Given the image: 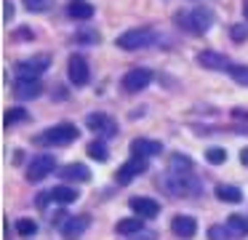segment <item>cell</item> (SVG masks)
I'll use <instances>...</instances> for the list:
<instances>
[{
  "label": "cell",
  "mask_w": 248,
  "mask_h": 240,
  "mask_svg": "<svg viewBox=\"0 0 248 240\" xmlns=\"http://www.w3.org/2000/svg\"><path fill=\"white\" fill-rule=\"evenodd\" d=\"M157 40V32L152 27H136V30H128L115 40V46L123 48V51H136V48H147Z\"/></svg>",
  "instance_id": "6da1fadb"
},
{
  "label": "cell",
  "mask_w": 248,
  "mask_h": 240,
  "mask_svg": "<svg viewBox=\"0 0 248 240\" xmlns=\"http://www.w3.org/2000/svg\"><path fill=\"white\" fill-rule=\"evenodd\" d=\"M48 64H51V56L48 53H40V56L19 62L16 67H14V75H16V80H38L40 75L48 69Z\"/></svg>",
  "instance_id": "7a4b0ae2"
},
{
  "label": "cell",
  "mask_w": 248,
  "mask_h": 240,
  "mask_svg": "<svg viewBox=\"0 0 248 240\" xmlns=\"http://www.w3.org/2000/svg\"><path fill=\"white\" fill-rule=\"evenodd\" d=\"M78 136H80V131H78L72 123H59V126L46 128L38 136V142L40 144H72Z\"/></svg>",
  "instance_id": "3957f363"
},
{
  "label": "cell",
  "mask_w": 248,
  "mask_h": 240,
  "mask_svg": "<svg viewBox=\"0 0 248 240\" xmlns=\"http://www.w3.org/2000/svg\"><path fill=\"white\" fill-rule=\"evenodd\" d=\"M179 21H182V24L187 27L189 32H195V35H203V32L211 30V21H214V16H211V11L195 8L192 14H182V16H179Z\"/></svg>",
  "instance_id": "277c9868"
},
{
  "label": "cell",
  "mask_w": 248,
  "mask_h": 240,
  "mask_svg": "<svg viewBox=\"0 0 248 240\" xmlns=\"http://www.w3.org/2000/svg\"><path fill=\"white\" fill-rule=\"evenodd\" d=\"M54 168H56L54 155H48V152L38 155V158H32V163H30V168H27V181H43Z\"/></svg>",
  "instance_id": "5b68a950"
},
{
  "label": "cell",
  "mask_w": 248,
  "mask_h": 240,
  "mask_svg": "<svg viewBox=\"0 0 248 240\" xmlns=\"http://www.w3.org/2000/svg\"><path fill=\"white\" fill-rule=\"evenodd\" d=\"M67 78H70L72 85H86L91 80V72H88V62L80 56V53H72L70 62H67Z\"/></svg>",
  "instance_id": "8992f818"
},
{
  "label": "cell",
  "mask_w": 248,
  "mask_h": 240,
  "mask_svg": "<svg viewBox=\"0 0 248 240\" xmlns=\"http://www.w3.org/2000/svg\"><path fill=\"white\" fill-rule=\"evenodd\" d=\"M150 83H152V72L147 67H136V69H131V72L123 75V88L128 91V94L144 91Z\"/></svg>",
  "instance_id": "52a82bcc"
},
{
  "label": "cell",
  "mask_w": 248,
  "mask_h": 240,
  "mask_svg": "<svg viewBox=\"0 0 248 240\" xmlns=\"http://www.w3.org/2000/svg\"><path fill=\"white\" fill-rule=\"evenodd\" d=\"M144 171H147V158H131L128 163H123L118 168V184H128Z\"/></svg>",
  "instance_id": "ba28073f"
},
{
  "label": "cell",
  "mask_w": 248,
  "mask_h": 240,
  "mask_svg": "<svg viewBox=\"0 0 248 240\" xmlns=\"http://www.w3.org/2000/svg\"><path fill=\"white\" fill-rule=\"evenodd\" d=\"M128 206L139 219H155L157 213H160V203L152 200V197H131Z\"/></svg>",
  "instance_id": "9c48e42d"
},
{
  "label": "cell",
  "mask_w": 248,
  "mask_h": 240,
  "mask_svg": "<svg viewBox=\"0 0 248 240\" xmlns=\"http://www.w3.org/2000/svg\"><path fill=\"white\" fill-rule=\"evenodd\" d=\"M88 224H91L88 216H70L64 224H62V238L64 240H80L83 232L88 229Z\"/></svg>",
  "instance_id": "30bf717a"
},
{
  "label": "cell",
  "mask_w": 248,
  "mask_h": 240,
  "mask_svg": "<svg viewBox=\"0 0 248 240\" xmlns=\"http://www.w3.org/2000/svg\"><path fill=\"white\" fill-rule=\"evenodd\" d=\"M198 64L205 69H214V72H221V69H232V62L224 56V53L216 51H200L198 53Z\"/></svg>",
  "instance_id": "8fae6325"
},
{
  "label": "cell",
  "mask_w": 248,
  "mask_h": 240,
  "mask_svg": "<svg viewBox=\"0 0 248 240\" xmlns=\"http://www.w3.org/2000/svg\"><path fill=\"white\" fill-rule=\"evenodd\" d=\"M86 126L91 128V131L104 133V136H115V133H118V126H115V120H112V117H107L104 112H91V115L86 117Z\"/></svg>",
  "instance_id": "7c38bea8"
},
{
  "label": "cell",
  "mask_w": 248,
  "mask_h": 240,
  "mask_svg": "<svg viewBox=\"0 0 248 240\" xmlns=\"http://www.w3.org/2000/svg\"><path fill=\"white\" fill-rule=\"evenodd\" d=\"M171 232L176 235V238H182V240H189V238H195V232H198V222H195L192 216H173Z\"/></svg>",
  "instance_id": "4fadbf2b"
},
{
  "label": "cell",
  "mask_w": 248,
  "mask_h": 240,
  "mask_svg": "<svg viewBox=\"0 0 248 240\" xmlns=\"http://www.w3.org/2000/svg\"><path fill=\"white\" fill-rule=\"evenodd\" d=\"M160 152H163L160 142H152V139H134L131 142V155L134 158H152V155H160Z\"/></svg>",
  "instance_id": "5bb4252c"
},
{
  "label": "cell",
  "mask_w": 248,
  "mask_h": 240,
  "mask_svg": "<svg viewBox=\"0 0 248 240\" xmlns=\"http://www.w3.org/2000/svg\"><path fill=\"white\" fill-rule=\"evenodd\" d=\"M14 94H16V99H38L43 94V83L40 80H16Z\"/></svg>",
  "instance_id": "9a60e30c"
},
{
  "label": "cell",
  "mask_w": 248,
  "mask_h": 240,
  "mask_svg": "<svg viewBox=\"0 0 248 240\" xmlns=\"http://www.w3.org/2000/svg\"><path fill=\"white\" fill-rule=\"evenodd\" d=\"M59 176L64 181H88L91 179V171L83 163H70V165H64V168H59Z\"/></svg>",
  "instance_id": "2e32d148"
},
{
  "label": "cell",
  "mask_w": 248,
  "mask_h": 240,
  "mask_svg": "<svg viewBox=\"0 0 248 240\" xmlns=\"http://www.w3.org/2000/svg\"><path fill=\"white\" fill-rule=\"evenodd\" d=\"M67 14L78 21H88L93 16V5L88 3V0H70V3H67Z\"/></svg>",
  "instance_id": "e0dca14e"
},
{
  "label": "cell",
  "mask_w": 248,
  "mask_h": 240,
  "mask_svg": "<svg viewBox=\"0 0 248 240\" xmlns=\"http://www.w3.org/2000/svg\"><path fill=\"white\" fill-rule=\"evenodd\" d=\"M227 229H230L232 238H246L248 235V216H243V213H232V216L227 219Z\"/></svg>",
  "instance_id": "ac0fdd59"
},
{
  "label": "cell",
  "mask_w": 248,
  "mask_h": 240,
  "mask_svg": "<svg viewBox=\"0 0 248 240\" xmlns=\"http://www.w3.org/2000/svg\"><path fill=\"white\" fill-rule=\"evenodd\" d=\"M48 195L54 197L56 203H62V206H70V203H75L78 197H80V192H78L75 187H54Z\"/></svg>",
  "instance_id": "d6986e66"
},
{
  "label": "cell",
  "mask_w": 248,
  "mask_h": 240,
  "mask_svg": "<svg viewBox=\"0 0 248 240\" xmlns=\"http://www.w3.org/2000/svg\"><path fill=\"white\" fill-rule=\"evenodd\" d=\"M214 192H216V197H219L221 203H240L243 200V192L237 190V187H232V184H219Z\"/></svg>",
  "instance_id": "ffe728a7"
},
{
  "label": "cell",
  "mask_w": 248,
  "mask_h": 240,
  "mask_svg": "<svg viewBox=\"0 0 248 240\" xmlns=\"http://www.w3.org/2000/svg\"><path fill=\"white\" fill-rule=\"evenodd\" d=\"M115 229H118V235H128V238L134 235V238H136L144 227H141V219L134 216V219H123V222H118V227H115Z\"/></svg>",
  "instance_id": "44dd1931"
},
{
  "label": "cell",
  "mask_w": 248,
  "mask_h": 240,
  "mask_svg": "<svg viewBox=\"0 0 248 240\" xmlns=\"http://www.w3.org/2000/svg\"><path fill=\"white\" fill-rule=\"evenodd\" d=\"M88 158H93V160H99V163H104V160L109 158V152H107V144L102 142V139H93L91 144H88Z\"/></svg>",
  "instance_id": "7402d4cb"
},
{
  "label": "cell",
  "mask_w": 248,
  "mask_h": 240,
  "mask_svg": "<svg viewBox=\"0 0 248 240\" xmlns=\"http://www.w3.org/2000/svg\"><path fill=\"white\" fill-rule=\"evenodd\" d=\"M192 171V160L184 155H173L171 158V174H189Z\"/></svg>",
  "instance_id": "603a6c76"
},
{
  "label": "cell",
  "mask_w": 248,
  "mask_h": 240,
  "mask_svg": "<svg viewBox=\"0 0 248 240\" xmlns=\"http://www.w3.org/2000/svg\"><path fill=\"white\" fill-rule=\"evenodd\" d=\"M16 232L22 235V238H32V235L38 232V224H35L32 219H19V222H16Z\"/></svg>",
  "instance_id": "cb8c5ba5"
},
{
  "label": "cell",
  "mask_w": 248,
  "mask_h": 240,
  "mask_svg": "<svg viewBox=\"0 0 248 240\" xmlns=\"http://www.w3.org/2000/svg\"><path fill=\"white\" fill-rule=\"evenodd\" d=\"M205 160L208 163H214V165H221L227 160V149L224 147H211V149H205Z\"/></svg>",
  "instance_id": "d4e9b609"
},
{
  "label": "cell",
  "mask_w": 248,
  "mask_h": 240,
  "mask_svg": "<svg viewBox=\"0 0 248 240\" xmlns=\"http://www.w3.org/2000/svg\"><path fill=\"white\" fill-rule=\"evenodd\" d=\"M230 75H232V80H235V83L248 85V67H246V64H232Z\"/></svg>",
  "instance_id": "484cf974"
},
{
  "label": "cell",
  "mask_w": 248,
  "mask_h": 240,
  "mask_svg": "<svg viewBox=\"0 0 248 240\" xmlns=\"http://www.w3.org/2000/svg\"><path fill=\"white\" fill-rule=\"evenodd\" d=\"M27 110H22V107H14V110H8L6 112V126H14V123H22V120H27Z\"/></svg>",
  "instance_id": "4316f807"
},
{
  "label": "cell",
  "mask_w": 248,
  "mask_h": 240,
  "mask_svg": "<svg viewBox=\"0 0 248 240\" xmlns=\"http://www.w3.org/2000/svg\"><path fill=\"white\" fill-rule=\"evenodd\" d=\"M230 229L221 227V224H214V227H208V240H230Z\"/></svg>",
  "instance_id": "83f0119b"
},
{
  "label": "cell",
  "mask_w": 248,
  "mask_h": 240,
  "mask_svg": "<svg viewBox=\"0 0 248 240\" xmlns=\"http://www.w3.org/2000/svg\"><path fill=\"white\" fill-rule=\"evenodd\" d=\"M22 3L27 11H35V14H38V11H48L54 0H22Z\"/></svg>",
  "instance_id": "f1b7e54d"
},
{
  "label": "cell",
  "mask_w": 248,
  "mask_h": 240,
  "mask_svg": "<svg viewBox=\"0 0 248 240\" xmlns=\"http://www.w3.org/2000/svg\"><path fill=\"white\" fill-rule=\"evenodd\" d=\"M230 35H232V40H235V43H243V40H248V27L246 24H232Z\"/></svg>",
  "instance_id": "f546056e"
},
{
  "label": "cell",
  "mask_w": 248,
  "mask_h": 240,
  "mask_svg": "<svg viewBox=\"0 0 248 240\" xmlns=\"http://www.w3.org/2000/svg\"><path fill=\"white\" fill-rule=\"evenodd\" d=\"M78 40H83V43H99V32H80V35H78Z\"/></svg>",
  "instance_id": "4dcf8cb0"
},
{
  "label": "cell",
  "mask_w": 248,
  "mask_h": 240,
  "mask_svg": "<svg viewBox=\"0 0 248 240\" xmlns=\"http://www.w3.org/2000/svg\"><path fill=\"white\" fill-rule=\"evenodd\" d=\"M14 19V5H11V0H6V21H11Z\"/></svg>",
  "instance_id": "1f68e13d"
},
{
  "label": "cell",
  "mask_w": 248,
  "mask_h": 240,
  "mask_svg": "<svg viewBox=\"0 0 248 240\" xmlns=\"http://www.w3.org/2000/svg\"><path fill=\"white\" fill-rule=\"evenodd\" d=\"M240 163H243V165H248V147H246V149H240Z\"/></svg>",
  "instance_id": "d6a6232c"
},
{
  "label": "cell",
  "mask_w": 248,
  "mask_h": 240,
  "mask_svg": "<svg viewBox=\"0 0 248 240\" xmlns=\"http://www.w3.org/2000/svg\"><path fill=\"white\" fill-rule=\"evenodd\" d=\"M232 115H235V117H246V120H248V110H235Z\"/></svg>",
  "instance_id": "836d02e7"
},
{
  "label": "cell",
  "mask_w": 248,
  "mask_h": 240,
  "mask_svg": "<svg viewBox=\"0 0 248 240\" xmlns=\"http://www.w3.org/2000/svg\"><path fill=\"white\" fill-rule=\"evenodd\" d=\"M243 11H246V19H248V0H243Z\"/></svg>",
  "instance_id": "e575fe53"
}]
</instances>
